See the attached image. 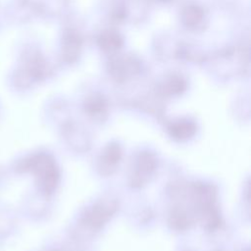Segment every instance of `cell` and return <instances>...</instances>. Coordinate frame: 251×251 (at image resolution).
<instances>
[{
  "mask_svg": "<svg viewBox=\"0 0 251 251\" xmlns=\"http://www.w3.org/2000/svg\"><path fill=\"white\" fill-rule=\"evenodd\" d=\"M42 12L35 0H9L3 11L4 19L13 25H25Z\"/></svg>",
  "mask_w": 251,
  "mask_h": 251,
  "instance_id": "6da1fadb",
  "label": "cell"
}]
</instances>
